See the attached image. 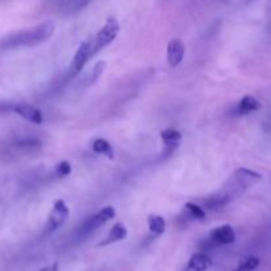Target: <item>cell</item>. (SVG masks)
Segmentation results:
<instances>
[{
	"instance_id": "9",
	"label": "cell",
	"mask_w": 271,
	"mask_h": 271,
	"mask_svg": "<svg viewBox=\"0 0 271 271\" xmlns=\"http://www.w3.org/2000/svg\"><path fill=\"white\" fill-rule=\"evenodd\" d=\"M127 236H129V230L126 228V225H123L122 222H117V224L110 229V232L107 234L106 239H104L102 242L98 243V246L100 247L109 246L111 243L123 241V239L127 238Z\"/></svg>"
},
{
	"instance_id": "20",
	"label": "cell",
	"mask_w": 271,
	"mask_h": 271,
	"mask_svg": "<svg viewBox=\"0 0 271 271\" xmlns=\"http://www.w3.org/2000/svg\"><path fill=\"white\" fill-rule=\"evenodd\" d=\"M56 172H57V175L61 176V177H65V176L70 175L71 173L70 163H68L66 160L60 161V163L56 165Z\"/></svg>"
},
{
	"instance_id": "12",
	"label": "cell",
	"mask_w": 271,
	"mask_h": 271,
	"mask_svg": "<svg viewBox=\"0 0 271 271\" xmlns=\"http://www.w3.org/2000/svg\"><path fill=\"white\" fill-rule=\"evenodd\" d=\"M236 178L242 188H247V187L253 186L254 183L262 180V175L253 169H249V168H238L236 171Z\"/></svg>"
},
{
	"instance_id": "22",
	"label": "cell",
	"mask_w": 271,
	"mask_h": 271,
	"mask_svg": "<svg viewBox=\"0 0 271 271\" xmlns=\"http://www.w3.org/2000/svg\"><path fill=\"white\" fill-rule=\"evenodd\" d=\"M39 271H58V263L57 262H54V263L48 264V266H45V267H43Z\"/></svg>"
},
{
	"instance_id": "10",
	"label": "cell",
	"mask_w": 271,
	"mask_h": 271,
	"mask_svg": "<svg viewBox=\"0 0 271 271\" xmlns=\"http://www.w3.org/2000/svg\"><path fill=\"white\" fill-rule=\"evenodd\" d=\"M160 136L163 143H164L165 148H167V152H165L167 155H171V153L177 148L183 138L182 132L175 129L163 130V131L160 132Z\"/></svg>"
},
{
	"instance_id": "3",
	"label": "cell",
	"mask_w": 271,
	"mask_h": 271,
	"mask_svg": "<svg viewBox=\"0 0 271 271\" xmlns=\"http://www.w3.org/2000/svg\"><path fill=\"white\" fill-rule=\"evenodd\" d=\"M115 209L114 207H104L102 209L97 212L96 214L90 216L89 218H86L83 224L81 225V228L78 229V237H86L89 236L90 233H93L94 230H97L98 228H101L102 225H105L106 222H109L110 220L115 217Z\"/></svg>"
},
{
	"instance_id": "14",
	"label": "cell",
	"mask_w": 271,
	"mask_h": 271,
	"mask_svg": "<svg viewBox=\"0 0 271 271\" xmlns=\"http://www.w3.org/2000/svg\"><path fill=\"white\" fill-rule=\"evenodd\" d=\"M148 230L152 236L157 237L165 232V220L159 214L148 216Z\"/></svg>"
},
{
	"instance_id": "18",
	"label": "cell",
	"mask_w": 271,
	"mask_h": 271,
	"mask_svg": "<svg viewBox=\"0 0 271 271\" xmlns=\"http://www.w3.org/2000/svg\"><path fill=\"white\" fill-rule=\"evenodd\" d=\"M186 209L191 213V216H192L193 218H196V220H204L205 216H207V213H205L203 208L195 203H187Z\"/></svg>"
},
{
	"instance_id": "13",
	"label": "cell",
	"mask_w": 271,
	"mask_h": 271,
	"mask_svg": "<svg viewBox=\"0 0 271 271\" xmlns=\"http://www.w3.org/2000/svg\"><path fill=\"white\" fill-rule=\"evenodd\" d=\"M260 107L262 105L257 98H254L253 96H245L238 105V113L239 114H249V113L258 111Z\"/></svg>"
},
{
	"instance_id": "19",
	"label": "cell",
	"mask_w": 271,
	"mask_h": 271,
	"mask_svg": "<svg viewBox=\"0 0 271 271\" xmlns=\"http://www.w3.org/2000/svg\"><path fill=\"white\" fill-rule=\"evenodd\" d=\"M105 69H106V61H100V62H97L96 66H94V69H93V71H92V75H90L89 83L96 82L97 79L100 78L101 75H102V73L105 71Z\"/></svg>"
},
{
	"instance_id": "6",
	"label": "cell",
	"mask_w": 271,
	"mask_h": 271,
	"mask_svg": "<svg viewBox=\"0 0 271 271\" xmlns=\"http://www.w3.org/2000/svg\"><path fill=\"white\" fill-rule=\"evenodd\" d=\"M186 54V45L180 39H172L168 43L167 47V58L168 64L171 68H176L184 58Z\"/></svg>"
},
{
	"instance_id": "2",
	"label": "cell",
	"mask_w": 271,
	"mask_h": 271,
	"mask_svg": "<svg viewBox=\"0 0 271 271\" xmlns=\"http://www.w3.org/2000/svg\"><path fill=\"white\" fill-rule=\"evenodd\" d=\"M119 31H121V25H119L118 20L114 18L107 19L105 25L100 29L96 39L93 40V56L104 48H106L107 45H110L117 39Z\"/></svg>"
},
{
	"instance_id": "17",
	"label": "cell",
	"mask_w": 271,
	"mask_h": 271,
	"mask_svg": "<svg viewBox=\"0 0 271 271\" xmlns=\"http://www.w3.org/2000/svg\"><path fill=\"white\" fill-rule=\"evenodd\" d=\"M258 266H259V259L254 255H250L245 258L234 271H255Z\"/></svg>"
},
{
	"instance_id": "4",
	"label": "cell",
	"mask_w": 271,
	"mask_h": 271,
	"mask_svg": "<svg viewBox=\"0 0 271 271\" xmlns=\"http://www.w3.org/2000/svg\"><path fill=\"white\" fill-rule=\"evenodd\" d=\"M69 217V208L65 204L64 200H56L53 204V208L50 211L49 216L45 222V228H44V234H50V233L56 232L60 229L62 225L66 222Z\"/></svg>"
},
{
	"instance_id": "16",
	"label": "cell",
	"mask_w": 271,
	"mask_h": 271,
	"mask_svg": "<svg viewBox=\"0 0 271 271\" xmlns=\"http://www.w3.org/2000/svg\"><path fill=\"white\" fill-rule=\"evenodd\" d=\"M229 201H230V196H226V195H224V196H222V195H218V196L216 197L208 199V200L205 201V207L212 209V211H214V209L225 207Z\"/></svg>"
},
{
	"instance_id": "8",
	"label": "cell",
	"mask_w": 271,
	"mask_h": 271,
	"mask_svg": "<svg viewBox=\"0 0 271 271\" xmlns=\"http://www.w3.org/2000/svg\"><path fill=\"white\" fill-rule=\"evenodd\" d=\"M14 111L19 117L24 118L25 121L31 122L33 125H41L43 123V114L36 107L27 104H19L14 107Z\"/></svg>"
},
{
	"instance_id": "5",
	"label": "cell",
	"mask_w": 271,
	"mask_h": 271,
	"mask_svg": "<svg viewBox=\"0 0 271 271\" xmlns=\"http://www.w3.org/2000/svg\"><path fill=\"white\" fill-rule=\"evenodd\" d=\"M90 57H93V39L85 40L78 47L71 62V74H78L79 71L85 68L86 62L89 61Z\"/></svg>"
},
{
	"instance_id": "7",
	"label": "cell",
	"mask_w": 271,
	"mask_h": 271,
	"mask_svg": "<svg viewBox=\"0 0 271 271\" xmlns=\"http://www.w3.org/2000/svg\"><path fill=\"white\" fill-rule=\"evenodd\" d=\"M211 239L216 245H232L236 241V233L230 225L225 224L212 230Z\"/></svg>"
},
{
	"instance_id": "21",
	"label": "cell",
	"mask_w": 271,
	"mask_h": 271,
	"mask_svg": "<svg viewBox=\"0 0 271 271\" xmlns=\"http://www.w3.org/2000/svg\"><path fill=\"white\" fill-rule=\"evenodd\" d=\"M92 0H74V6H75V10H79V8H83L85 6H87V4L90 3Z\"/></svg>"
},
{
	"instance_id": "15",
	"label": "cell",
	"mask_w": 271,
	"mask_h": 271,
	"mask_svg": "<svg viewBox=\"0 0 271 271\" xmlns=\"http://www.w3.org/2000/svg\"><path fill=\"white\" fill-rule=\"evenodd\" d=\"M92 148L96 153H100V155H105L109 159H114V151H113V147L106 139H96L92 144Z\"/></svg>"
},
{
	"instance_id": "11",
	"label": "cell",
	"mask_w": 271,
	"mask_h": 271,
	"mask_svg": "<svg viewBox=\"0 0 271 271\" xmlns=\"http://www.w3.org/2000/svg\"><path fill=\"white\" fill-rule=\"evenodd\" d=\"M212 266L211 257L205 253H195L189 258L186 271H207Z\"/></svg>"
},
{
	"instance_id": "1",
	"label": "cell",
	"mask_w": 271,
	"mask_h": 271,
	"mask_svg": "<svg viewBox=\"0 0 271 271\" xmlns=\"http://www.w3.org/2000/svg\"><path fill=\"white\" fill-rule=\"evenodd\" d=\"M54 33V23L52 20L41 23L33 28L24 29L20 32L15 33L11 37H8L4 43V47L16 48V47H35L39 44L45 43Z\"/></svg>"
}]
</instances>
